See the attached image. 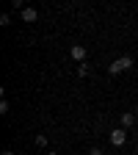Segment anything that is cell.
Masks as SVG:
<instances>
[{
	"mask_svg": "<svg viewBox=\"0 0 138 155\" xmlns=\"http://www.w3.org/2000/svg\"><path fill=\"white\" fill-rule=\"evenodd\" d=\"M33 144H36L39 150H44V147H47V136H42V133H39L36 139H33Z\"/></svg>",
	"mask_w": 138,
	"mask_h": 155,
	"instance_id": "cell-6",
	"label": "cell"
},
{
	"mask_svg": "<svg viewBox=\"0 0 138 155\" xmlns=\"http://www.w3.org/2000/svg\"><path fill=\"white\" fill-rule=\"evenodd\" d=\"M108 139H111L113 147H124V144H127V130H124V127H113Z\"/></svg>",
	"mask_w": 138,
	"mask_h": 155,
	"instance_id": "cell-2",
	"label": "cell"
},
{
	"mask_svg": "<svg viewBox=\"0 0 138 155\" xmlns=\"http://www.w3.org/2000/svg\"><path fill=\"white\" fill-rule=\"evenodd\" d=\"M0 25H3V28L11 25V14H0Z\"/></svg>",
	"mask_w": 138,
	"mask_h": 155,
	"instance_id": "cell-8",
	"label": "cell"
},
{
	"mask_svg": "<svg viewBox=\"0 0 138 155\" xmlns=\"http://www.w3.org/2000/svg\"><path fill=\"white\" fill-rule=\"evenodd\" d=\"M135 155H138V144H135Z\"/></svg>",
	"mask_w": 138,
	"mask_h": 155,
	"instance_id": "cell-13",
	"label": "cell"
},
{
	"mask_svg": "<svg viewBox=\"0 0 138 155\" xmlns=\"http://www.w3.org/2000/svg\"><path fill=\"white\" fill-rule=\"evenodd\" d=\"M44 155H58V152H55V150H47V152H44Z\"/></svg>",
	"mask_w": 138,
	"mask_h": 155,
	"instance_id": "cell-12",
	"label": "cell"
},
{
	"mask_svg": "<svg viewBox=\"0 0 138 155\" xmlns=\"http://www.w3.org/2000/svg\"><path fill=\"white\" fill-rule=\"evenodd\" d=\"M88 155H105V152H102L100 147H91V150H88Z\"/></svg>",
	"mask_w": 138,
	"mask_h": 155,
	"instance_id": "cell-10",
	"label": "cell"
},
{
	"mask_svg": "<svg viewBox=\"0 0 138 155\" xmlns=\"http://www.w3.org/2000/svg\"><path fill=\"white\" fill-rule=\"evenodd\" d=\"M19 17H22V22H36V19H39V11L33 6H25L22 11H19Z\"/></svg>",
	"mask_w": 138,
	"mask_h": 155,
	"instance_id": "cell-4",
	"label": "cell"
},
{
	"mask_svg": "<svg viewBox=\"0 0 138 155\" xmlns=\"http://www.w3.org/2000/svg\"><path fill=\"white\" fill-rule=\"evenodd\" d=\"M88 64H77V78H88Z\"/></svg>",
	"mask_w": 138,
	"mask_h": 155,
	"instance_id": "cell-7",
	"label": "cell"
},
{
	"mask_svg": "<svg viewBox=\"0 0 138 155\" xmlns=\"http://www.w3.org/2000/svg\"><path fill=\"white\" fill-rule=\"evenodd\" d=\"M133 67H135V61H133L130 55H119V58H116V61H111L108 72H111V75H122V72H130Z\"/></svg>",
	"mask_w": 138,
	"mask_h": 155,
	"instance_id": "cell-1",
	"label": "cell"
},
{
	"mask_svg": "<svg viewBox=\"0 0 138 155\" xmlns=\"http://www.w3.org/2000/svg\"><path fill=\"white\" fill-rule=\"evenodd\" d=\"M135 91H138V86H135Z\"/></svg>",
	"mask_w": 138,
	"mask_h": 155,
	"instance_id": "cell-14",
	"label": "cell"
},
{
	"mask_svg": "<svg viewBox=\"0 0 138 155\" xmlns=\"http://www.w3.org/2000/svg\"><path fill=\"white\" fill-rule=\"evenodd\" d=\"M69 55L75 58L77 64H86V55H88V50H86V45H72V47H69Z\"/></svg>",
	"mask_w": 138,
	"mask_h": 155,
	"instance_id": "cell-3",
	"label": "cell"
},
{
	"mask_svg": "<svg viewBox=\"0 0 138 155\" xmlns=\"http://www.w3.org/2000/svg\"><path fill=\"white\" fill-rule=\"evenodd\" d=\"M0 155H14V152H11V150H3V152H0Z\"/></svg>",
	"mask_w": 138,
	"mask_h": 155,
	"instance_id": "cell-11",
	"label": "cell"
},
{
	"mask_svg": "<svg viewBox=\"0 0 138 155\" xmlns=\"http://www.w3.org/2000/svg\"><path fill=\"white\" fill-rule=\"evenodd\" d=\"M0 114H8V100H0Z\"/></svg>",
	"mask_w": 138,
	"mask_h": 155,
	"instance_id": "cell-9",
	"label": "cell"
},
{
	"mask_svg": "<svg viewBox=\"0 0 138 155\" xmlns=\"http://www.w3.org/2000/svg\"><path fill=\"white\" fill-rule=\"evenodd\" d=\"M119 122H122V127H124V130H130V127H135V125H138V122H135V114H133V111H124V114L119 116Z\"/></svg>",
	"mask_w": 138,
	"mask_h": 155,
	"instance_id": "cell-5",
	"label": "cell"
}]
</instances>
